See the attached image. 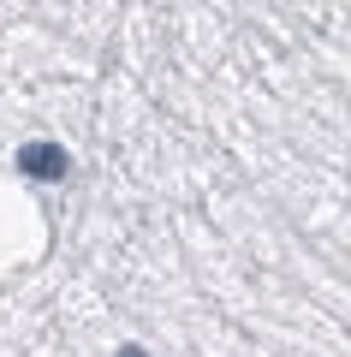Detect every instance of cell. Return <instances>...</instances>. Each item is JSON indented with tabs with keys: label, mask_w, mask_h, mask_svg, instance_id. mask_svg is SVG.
Returning <instances> with one entry per match:
<instances>
[{
	"label": "cell",
	"mask_w": 351,
	"mask_h": 357,
	"mask_svg": "<svg viewBox=\"0 0 351 357\" xmlns=\"http://www.w3.org/2000/svg\"><path fill=\"white\" fill-rule=\"evenodd\" d=\"M18 167H24L30 178H66L72 155H66L60 143H24V149H18Z\"/></svg>",
	"instance_id": "6da1fadb"
},
{
	"label": "cell",
	"mask_w": 351,
	"mask_h": 357,
	"mask_svg": "<svg viewBox=\"0 0 351 357\" xmlns=\"http://www.w3.org/2000/svg\"><path fill=\"white\" fill-rule=\"evenodd\" d=\"M119 357H149V351H137V345H126V351H119Z\"/></svg>",
	"instance_id": "7a4b0ae2"
}]
</instances>
